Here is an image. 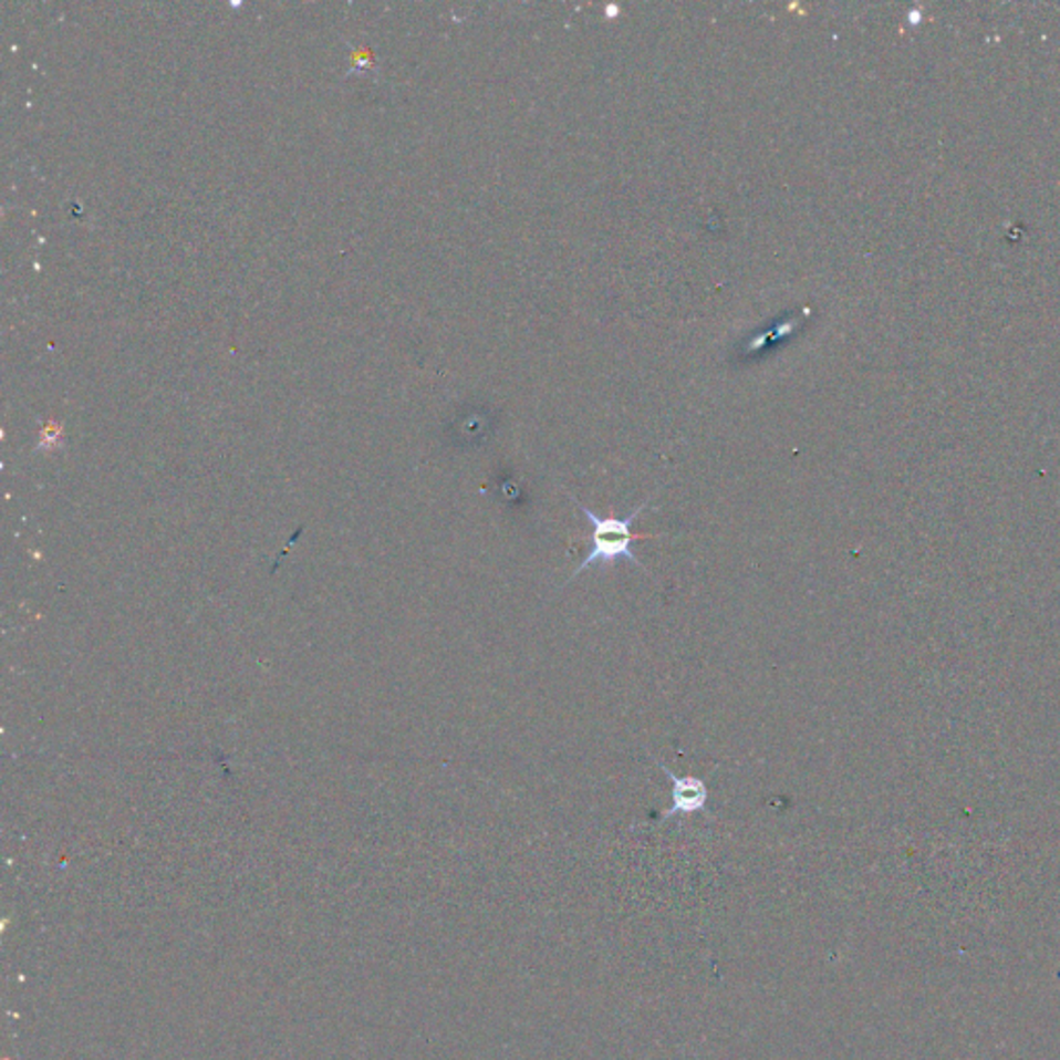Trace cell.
<instances>
[{"mask_svg": "<svg viewBox=\"0 0 1060 1060\" xmlns=\"http://www.w3.org/2000/svg\"><path fill=\"white\" fill-rule=\"evenodd\" d=\"M661 771L665 772V777L672 781V806L661 814V820L707 810L708 788L705 779L694 775L677 777L665 765H661Z\"/></svg>", "mask_w": 1060, "mask_h": 1060, "instance_id": "2", "label": "cell"}, {"mask_svg": "<svg viewBox=\"0 0 1060 1060\" xmlns=\"http://www.w3.org/2000/svg\"><path fill=\"white\" fill-rule=\"evenodd\" d=\"M572 499L576 501L580 512L584 515V518H586V520L591 522V527H593V547H591L589 555L582 560V563L576 568V572L570 576L568 582H572V580L576 579L589 565H596V563H599V565H611V563L620 562V560H627V562L643 568L644 572H646L643 562H641V560L634 555V551H632V543H634L636 539H644V537L643 534L636 537V534L632 532V524H634V520L641 516V512L646 510V506L653 501V496L644 499L638 508H634V510H632L630 515L624 516V518H617V516H605V518H601V516H596L593 510H589V508H586L582 501L574 498V496H572ZM568 582H565V584H568ZM565 584H563V586H565Z\"/></svg>", "mask_w": 1060, "mask_h": 1060, "instance_id": "1", "label": "cell"}]
</instances>
